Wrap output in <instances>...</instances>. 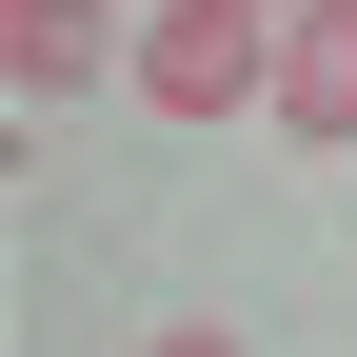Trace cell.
Here are the masks:
<instances>
[{
    "mask_svg": "<svg viewBox=\"0 0 357 357\" xmlns=\"http://www.w3.org/2000/svg\"><path fill=\"white\" fill-rule=\"evenodd\" d=\"M258 20H298V0H258Z\"/></svg>",
    "mask_w": 357,
    "mask_h": 357,
    "instance_id": "obj_5",
    "label": "cell"
},
{
    "mask_svg": "<svg viewBox=\"0 0 357 357\" xmlns=\"http://www.w3.org/2000/svg\"><path fill=\"white\" fill-rule=\"evenodd\" d=\"M139 357H238V337H218V318H159V337H139Z\"/></svg>",
    "mask_w": 357,
    "mask_h": 357,
    "instance_id": "obj_4",
    "label": "cell"
},
{
    "mask_svg": "<svg viewBox=\"0 0 357 357\" xmlns=\"http://www.w3.org/2000/svg\"><path fill=\"white\" fill-rule=\"evenodd\" d=\"M278 119L298 139H357V0H298L278 20Z\"/></svg>",
    "mask_w": 357,
    "mask_h": 357,
    "instance_id": "obj_2",
    "label": "cell"
},
{
    "mask_svg": "<svg viewBox=\"0 0 357 357\" xmlns=\"http://www.w3.org/2000/svg\"><path fill=\"white\" fill-rule=\"evenodd\" d=\"M0 79H20V100L100 79V0H0Z\"/></svg>",
    "mask_w": 357,
    "mask_h": 357,
    "instance_id": "obj_3",
    "label": "cell"
},
{
    "mask_svg": "<svg viewBox=\"0 0 357 357\" xmlns=\"http://www.w3.org/2000/svg\"><path fill=\"white\" fill-rule=\"evenodd\" d=\"M139 100H159V119H238V100H278V20H258V0H159Z\"/></svg>",
    "mask_w": 357,
    "mask_h": 357,
    "instance_id": "obj_1",
    "label": "cell"
}]
</instances>
